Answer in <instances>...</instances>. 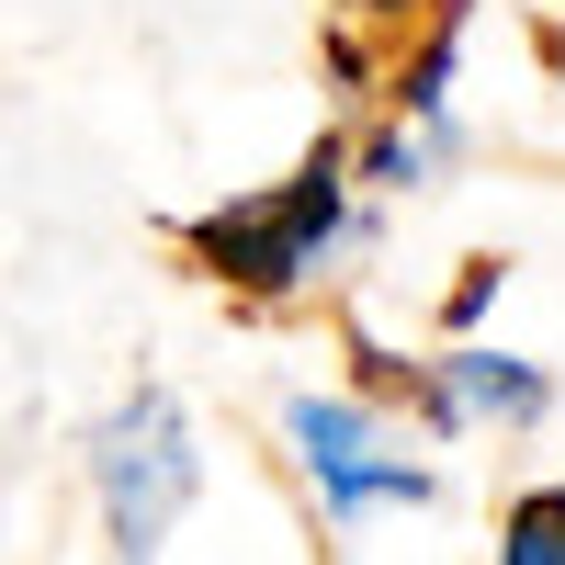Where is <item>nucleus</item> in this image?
Here are the masks:
<instances>
[{
	"label": "nucleus",
	"instance_id": "obj_4",
	"mask_svg": "<svg viewBox=\"0 0 565 565\" xmlns=\"http://www.w3.org/2000/svg\"><path fill=\"white\" fill-rule=\"evenodd\" d=\"M430 430H532L554 407V373L521 351H487V340H452L441 362H418V396H407Z\"/></svg>",
	"mask_w": 565,
	"mask_h": 565
},
{
	"label": "nucleus",
	"instance_id": "obj_2",
	"mask_svg": "<svg viewBox=\"0 0 565 565\" xmlns=\"http://www.w3.org/2000/svg\"><path fill=\"white\" fill-rule=\"evenodd\" d=\"M90 498H103L114 565H159L181 509L204 498V441H193V418H181L170 385H136L103 430H90Z\"/></svg>",
	"mask_w": 565,
	"mask_h": 565
},
{
	"label": "nucleus",
	"instance_id": "obj_5",
	"mask_svg": "<svg viewBox=\"0 0 565 565\" xmlns=\"http://www.w3.org/2000/svg\"><path fill=\"white\" fill-rule=\"evenodd\" d=\"M441 159H452V114H396L385 103V125L351 148V181L362 193H430Z\"/></svg>",
	"mask_w": 565,
	"mask_h": 565
},
{
	"label": "nucleus",
	"instance_id": "obj_1",
	"mask_svg": "<svg viewBox=\"0 0 565 565\" xmlns=\"http://www.w3.org/2000/svg\"><path fill=\"white\" fill-rule=\"evenodd\" d=\"M362 238V181H351V136H328V148L271 181V193H238V204H204L193 226H181V249H193L204 282H226V295H260V306H295L328 282V260H340Z\"/></svg>",
	"mask_w": 565,
	"mask_h": 565
},
{
	"label": "nucleus",
	"instance_id": "obj_6",
	"mask_svg": "<svg viewBox=\"0 0 565 565\" xmlns=\"http://www.w3.org/2000/svg\"><path fill=\"white\" fill-rule=\"evenodd\" d=\"M498 565H565V487H532L498 521Z\"/></svg>",
	"mask_w": 565,
	"mask_h": 565
},
{
	"label": "nucleus",
	"instance_id": "obj_7",
	"mask_svg": "<svg viewBox=\"0 0 565 565\" xmlns=\"http://www.w3.org/2000/svg\"><path fill=\"white\" fill-rule=\"evenodd\" d=\"M498 282H509V260H463V282H452V306H441V317H452V328H476V317L498 306Z\"/></svg>",
	"mask_w": 565,
	"mask_h": 565
},
{
	"label": "nucleus",
	"instance_id": "obj_8",
	"mask_svg": "<svg viewBox=\"0 0 565 565\" xmlns=\"http://www.w3.org/2000/svg\"><path fill=\"white\" fill-rule=\"evenodd\" d=\"M373 23H418V12H441V0H362Z\"/></svg>",
	"mask_w": 565,
	"mask_h": 565
},
{
	"label": "nucleus",
	"instance_id": "obj_3",
	"mask_svg": "<svg viewBox=\"0 0 565 565\" xmlns=\"http://www.w3.org/2000/svg\"><path fill=\"white\" fill-rule=\"evenodd\" d=\"M282 452H295V476L317 487L328 521H373V509H430V463H407L396 430H385V407L373 396H317L295 385L282 396Z\"/></svg>",
	"mask_w": 565,
	"mask_h": 565
}]
</instances>
